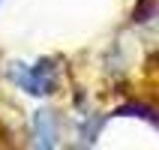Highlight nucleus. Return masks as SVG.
<instances>
[{
	"label": "nucleus",
	"instance_id": "nucleus-2",
	"mask_svg": "<svg viewBox=\"0 0 159 150\" xmlns=\"http://www.w3.org/2000/svg\"><path fill=\"white\" fill-rule=\"evenodd\" d=\"M60 117L54 108H39L30 114V144L33 147H57Z\"/></svg>",
	"mask_w": 159,
	"mask_h": 150
},
{
	"label": "nucleus",
	"instance_id": "nucleus-1",
	"mask_svg": "<svg viewBox=\"0 0 159 150\" xmlns=\"http://www.w3.org/2000/svg\"><path fill=\"white\" fill-rule=\"evenodd\" d=\"M9 81L18 90L30 96H51L60 87V69L54 60H36V63H9L6 69Z\"/></svg>",
	"mask_w": 159,
	"mask_h": 150
},
{
	"label": "nucleus",
	"instance_id": "nucleus-3",
	"mask_svg": "<svg viewBox=\"0 0 159 150\" xmlns=\"http://www.w3.org/2000/svg\"><path fill=\"white\" fill-rule=\"evenodd\" d=\"M0 6H3V0H0Z\"/></svg>",
	"mask_w": 159,
	"mask_h": 150
}]
</instances>
